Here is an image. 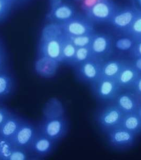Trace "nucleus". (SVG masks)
Masks as SVG:
<instances>
[{
  "label": "nucleus",
  "mask_w": 141,
  "mask_h": 160,
  "mask_svg": "<svg viewBox=\"0 0 141 160\" xmlns=\"http://www.w3.org/2000/svg\"><path fill=\"white\" fill-rule=\"evenodd\" d=\"M124 114L115 102L106 103L97 112L95 120L101 129L107 133L120 126Z\"/></svg>",
  "instance_id": "obj_1"
},
{
  "label": "nucleus",
  "mask_w": 141,
  "mask_h": 160,
  "mask_svg": "<svg viewBox=\"0 0 141 160\" xmlns=\"http://www.w3.org/2000/svg\"><path fill=\"white\" fill-rule=\"evenodd\" d=\"M90 86L95 98L105 104L114 102L123 91L115 79L100 77Z\"/></svg>",
  "instance_id": "obj_2"
},
{
  "label": "nucleus",
  "mask_w": 141,
  "mask_h": 160,
  "mask_svg": "<svg viewBox=\"0 0 141 160\" xmlns=\"http://www.w3.org/2000/svg\"><path fill=\"white\" fill-rule=\"evenodd\" d=\"M37 128L39 132L56 142L66 136L69 123L66 118L60 116L45 119L39 123Z\"/></svg>",
  "instance_id": "obj_3"
},
{
  "label": "nucleus",
  "mask_w": 141,
  "mask_h": 160,
  "mask_svg": "<svg viewBox=\"0 0 141 160\" xmlns=\"http://www.w3.org/2000/svg\"><path fill=\"white\" fill-rule=\"evenodd\" d=\"M119 8L112 0H99L85 10V16L94 23H110Z\"/></svg>",
  "instance_id": "obj_4"
},
{
  "label": "nucleus",
  "mask_w": 141,
  "mask_h": 160,
  "mask_svg": "<svg viewBox=\"0 0 141 160\" xmlns=\"http://www.w3.org/2000/svg\"><path fill=\"white\" fill-rule=\"evenodd\" d=\"M102 62L92 58L75 66L73 68L76 77L80 82L91 85L101 77Z\"/></svg>",
  "instance_id": "obj_5"
},
{
  "label": "nucleus",
  "mask_w": 141,
  "mask_h": 160,
  "mask_svg": "<svg viewBox=\"0 0 141 160\" xmlns=\"http://www.w3.org/2000/svg\"><path fill=\"white\" fill-rule=\"evenodd\" d=\"M61 24L64 34L68 36L84 35L95 32V23L85 15L75 14L70 19Z\"/></svg>",
  "instance_id": "obj_6"
},
{
  "label": "nucleus",
  "mask_w": 141,
  "mask_h": 160,
  "mask_svg": "<svg viewBox=\"0 0 141 160\" xmlns=\"http://www.w3.org/2000/svg\"><path fill=\"white\" fill-rule=\"evenodd\" d=\"M93 57L104 62L113 53V39L107 34L95 33L90 44Z\"/></svg>",
  "instance_id": "obj_7"
},
{
  "label": "nucleus",
  "mask_w": 141,
  "mask_h": 160,
  "mask_svg": "<svg viewBox=\"0 0 141 160\" xmlns=\"http://www.w3.org/2000/svg\"><path fill=\"white\" fill-rule=\"evenodd\" d=\"M106 133L108 141L111 147L119 149L131 148L135 142L137 136L120 126Z\"/></svg>",
  "instance_id": "obj_8"
},
{
  "label": "nucleus",
  "mask_w": 141,
  "mask_h": 160,
  "mask_svg": "<svg viewBox=\"0 0 141 160\" xmlns=\"http://www.w3.org/2000/svg\"><path fill=\"white\" fill-rule=\"evenodd\" d=\"M37 132V127L24 120L10 142L13 146L28 149Z\"/></svg>",
  "instance_id": "obj_9"
},
{
  "label": "nucleus",
  "mask_w": 141,
  "mask_h": 160,
  "mask_svg": "<svg viewBox=\"0 0 141 160\" xmlns=\"http://www.w3.org/2000/svg\"><path fill=\"white\" fill-rule=\"evenodd\" d=\"M139 10L135 7L119 9L110 23L115 28L124 32L132 23Z\"/></svg>",
  "instance_id": "obj_10"
},
{
  "label": "nucleus",
  "mask_w": 141,
  "mask_h": 160,
  "mask_svg": "<svg viewBox=\"0 0 141 160\" xmlns=\"http://www.w3.org/2000/svg\"><path fill=\"white\" fill-rule=\"evenodd\" d=\"M56 142L39 132L32 141L28 150L36 157H46L53 151Z\"/></svg>",
  "instance_id": "obj_11"
},
{
  "label": "nucleus",
  "mask_w": 141,
  "mask_h": 160,
  "mask_svg": "<svg viewBox=\"0 0 141 160\" xmlns=\"http://www.w3.org/2000/svg\"><path fill=\"white\" fill-rule=\"evenodd\" d=\"M114 102L124 114L137 112L141 105L139 96L131 91H122Z\"/></svg>",
  "instance_id": "obj_12"
},
{
  "label": "nucleus",
  "mask_w": 141,
  "mask_h": 160,
  "mask_svg": "<svg viewBox=\"0 0 141 160\" xmlns=\"http://www.w3.org/2000/svg\"><path fill=\"white\" fill-rule=\"evenodd\" d=\"M64 35L57 38L41 41L39 46V57L50 58L60 63Z\"/></svg>",
  "instance_id": "obj_13"
},
{
  "label": "nucleus",
  "mask_w": 141,
  "mask_h": 160,
  "mask_svg": "<svg viewBox=\"0 0 141 160\" xmlns=\"http://www.w3.org/2000/svg\"><path fill=\"white\" fill-rule=\"evenodd\" d=\"M139 74L132 63L129 62L115 79L123 91H131Z\"/></svg>",
  "instance_id": "obj_14"
},
{
  "label": "nucleus",
  "mask_w": 141,
  "mask_h": 160,
  "mask_svg": "<svg viewBox=\"0 0 141 160\" xmlns=\"http://www.w3.org/2000/svg\"><path fill=\"white\" fill-rule=\"evenodd\" d=\"M23 121L21 118L12 113L0 127V138L10 141Z\"/></svg>",
  "instance_id": "obj_15"
},
{
  "label": "nucleus",
  "mask_w": 141,
  "mask_h": 160,
  "mask_svg": "<svg viewBox=\"0 0 141 160\" xmlns=\"http://www.w3.org/2000/svg\"><path fill=\"white\" fill-rule=\"evenodd\" d=\"M129 62L125 60L119 59L105 61L102 63L101 77L116 79L120 71Z\"/></svg>",
  "instance_id": "obj_16"
},
{
  "label": "nucleus",
  "mask_w": 141,
  "mask_h": 160,
  "mask_svg": "<svg viewBox=\"0 0 141 160\" xmlns=\"http://www.w3.org/2000/svg\"><path fill=\"white\" fill-rule=\"evenodd\" d=\"M60 63L57 61L50 58L39 57L36 62V71L41 77L51 78L56 73Z\"/></svg>",
  "instance_id": "obj_17"
},
{
  "label": "nucleus",
  "mask_w": 141,
  "mask_h": 160,
  "mask_svg": "<svg viewBox=\"0 0 141 160\" xmlns=\"http://www.w3.org/2000/svg\"><path fill=\"white\" fill-rule=\"evenodd\" d=\"M75 15L74 8L70 4L62 3L56 7L51 9L48 18L54 22L63 23L72 18Z\"/></svg>",
  "instance_id": "obj_18"
},
{
  "label": "nucleus",
  "mask_w": 141,
  "mask_h": 160,
  "mask_svg": "<svg viewBox=\"0 0 141 160\" xmlns=\"http://www.w3.org/2000/svg\"><path fill=\"white\" fill-rule=\"evenodd\" d=\"M15 88L14 77L7 69L0 72V101L12 94Z\"/></svg>",
  "instance_id": "obj_19"
},
{
  "label": "nucleus",
  "mask_w": 141,
  "mask_h": 160,
  "mask_svg": "<svg viewBox=\"0 0 141 160\" xmlns=\"http://www.w3.org/2000/svg\"><path fill=\"white\" fill-rule=\"evenodd\" d=\"M120 126L138 136L141 133V119L137 112L124 114Z\"/></svg>",
  "instance_id": "obj_20"
},
{
  "label": "nucleus",
  "mask_w": 141,
  "mask_h": 160,
  "mask_svg": "<svg viewBox=\"0 0 141 160\" xmlns=\"http://www.w3.org/2000/svg\"><path fill=\"white\" fill-rule=\"evenodd\" d=\"M76 48L69 38L66 35H64L62 41L60 63L69 64L74 58Z\"/></svg>",
  "instance_id": "obj_21"
},
{
  "label": "nucleus",
  "mask_w": 141,
  "mask_h": 160,
  "mask_svg": "<svg viewBox=\"0 0 141 160\" xmlns=\"http://www.w3.org/2000/svg\"><path fill=\"white\" fill-rule=\"evenodd\" d=\"M63 30L61 23L52 22L43 28L41 36V41H47L62 37L64 35Z\"/></svg>",
  "instance_id": "obj_22"
},
{
  "label": "nucleus",
  "mask_w": 141,
  "mask_h": 160,
  "mask_svg": "<svg viewBox=\"0 0 141 160\" xmlns=\"http://www.w3.org/2000/svg\"><path fill=\"white\" fill-rule=\"evenodd\" d=\"M94 57L92 54L90 45L85 47L79 48H76L75 54L73 59L68 65L74 68L75 66L84 62L85 61L88 60Z\"/></svg>",
  "instance_id": "obj_23"
},
{
  "label": "nucleus",
  "mask_w": 141,
  "mask_h": 160,
  "mask_svg": "<svg viewBox=\"0 0 141 160\" xmlns=\"http://www.w3.org/2000/svg\"><path fill=\"white\" fill-rule=\"evenodd\" d=\"M124 32L135 42L141 40V10H139L132 23Z\"/></svg>",
  "instance_id": "obj_24"
},
{
  "label": "nucleus",
  "mask_w": 141,
  "mask_h": 160,
  "mask_svg": "<svg viewBox=\"0 0 141 160\" xmlns=\"http://www.w3.org/2000/svg\"><path fill=\"white\" fill-rule=\"evenodd\" d=\"M95 32L93 34H87L84 35L76 36H66L70 42L74 45L76 48L90 46Z\"/></svg>",
  "instance_id": "obj_25"
},
{
  "label": "nucleus",
  "mask_w": 141,
  "mask_h": 160,
  "mask_svg": "<svg viewBox=\"0 0 141 160\" xmlns=\"http://www.w3.org/2000/svg\"><path fill=\"white\" fill-rule=\"evenodd\" d=\"M31 158L28 149L13 146L7 160H27Z\"/></svg>",
  "instance_id": "obj_26"
},
{
  "label": "nucleus",
  "mask_w": 141,
  "mask_h": 160,
  "mask_svg": "<svg viewBox=\"0 0 141 160\" xmlns=\"http://www.w3.org/2000/svg\"><path fill=\"white\" fill-rule=\"evenodd\" d=\"M135 41L132 38L127 36V37L119 38L115 42V47L122 52L130 51L134 46Z\"/></svg>",
  "instance_id": "obj_27"
},
{
  "label": "nucleus",
  "mask_w": 141,
  "mask_h": 160,
  "mask_svg": "<svg viewBox=\"0 0 141 160\" xmlns=\"http://www.w3.org/2000/svg\"><path fill=\"white\" fill-rule=\"evenodd\" d=\"M12 0H0V20L4 18L10 10Z\"/></svg>",
  "instance_id": "obj_28"
},
{
  "label": "nucleus",
  "mask_w": 141,
  "mask_h": 160,
  "mask_svg": "<svg viewBox=\"0 0 141 160\" xmlns=\"http://www.w3.org/2000/svg\"><path fill=\"white\" fill-rule=\"evenodd\" d=\"M129 54L133 60L141 57V40L135 42L134 46L129 51Z\"/></svg>",
  "instance_id": "obj_29"
},
{
  "label": "nucleus",
  "mask_w": 141,
  "mask_h": 160,
  "mask_svg": "<svg viewBox=\"0 0 141 160\" xmlns=\"http://www.w3.org/2000/svg\"><path fill=\"white\" fill-rule=\"evenodd\" d=\"M12 112H10L6 107L0 105V127L10 116Z\"/></svg>",
  "instance_id": "obj_30"
},
{
  "label": "nucleus",
  "mask_w": 141,
  "mask_h": 160,
  "mask_svg": "<svg viewBox=\"0 0 141 160\" xmlns=\"http://www.w3.org/2000/svg\"><path fill=\"white\" fill-rule=\"evenodd\" d=\"M131 91L136 94L138 96L141 95V73L138 77Z\"/></svg>",
  "instance_id": "obj_31"
},
{
  "label": "nucleus",
  "mask_w": 141,
  "mask_h": 160,
  "mask_svg": "<svg viewBox=\"0 0 141 160\" xmlns=\"http://www.w3.org/2000/svg\"><path fill=\"white\" fill-rule=\"evenodd\" d=\"M6 65V61L4 55L2 53V51H0V72L4 70L7 69Z\"/></svg>",
  "instance_id": "obj_32"
},
{
  "label": "nucleus",
  "mask_w": 141,
  "mask_h": 160,
  "mask_svg": "<svg viewBox=\"0 0 141 160\" xmlns=\"http://www.w3.org/2000/svg\"><path fill=\"white\" fill-rule=\"evenodd\" d=\"M132 63L134 67L138 70L139 73H141V57L133 59Z\"/></svg>",
  "instance_id": "obj_33"
},
{
  "label": "nucleus",
  "mask_w": 141,
  "mask_h": 160,
  "mask_svg": "<svg viewBox=\"0 0 141 160\" xmlns=\"http://www.w3.org/2000/svg\"><path fill=\"white\" fill-rule=\"evenodd\" d=\"M62 3V0H50L51 10L54 9Z\"/></svg>",
  "instance_id": "obj_34"
},
{
  "label": "nucleus",
  "mask_w": 141,
  "mask_h": 160,
  "mask_svg": "<svg viewBox=\"0 0 141 160\" xmlns=\"http://www.w3.org/2000/svg\"><path fill=\"white\" fill-rule=\"evenodd\" d=\"M136 4L138 5V8L139 10H141V0H135Z\"/></svg>",
  "instance_id": "obj_35"
},
{
  "label": "nucleus",
  "mask_w": 141,
  "mask_h": 160,
  "mask_svg": "<svg viewBox=\"0 0 141 160\" xmlns=\"http://www.w3.org/2000/svg\"><path fill=\"white\" fill-rule=\"evenodd\" d=\"M137 113L139 114V117L141 118V104L139 105V108L138 109V111H137Z\"/></svg>",
  "instance_id": "obj_36"
},
{
  "label": "nucleus",
  "mask_w": 141,
  "mask_h": 160,
  "mask_svg": "<svg viewBox=\"0 0 141 160\" xmlns=\"http://www.w3.org/2000/svg\"><path fill=\"white\" fill-rule=\"evenodd\" d=\"M0 160H2V154H1V145H0Z\"/></svg>",
  "instance_id": "obj_37"
},
{
  "label": "nucleus",
  "mask_w": 141,
  "mask_h": 160,
  "mask_svg": "<svg viewBox=\"0 0 141 160\" xmlns=\"http://www.w3.org/2000/svg\"><path fill=\"white\" fill-rule=\"evenodd\" d=\"M139 102H140V104H141V95L139 96Z\"/></svg>",
  "instance_id": "obj_38"
},
{
  "label": "nucleus",
  "mask_w": 141,
  "mask_h": 160,
  "mask_svg": "<svg viewBox=\"0 0 141 160\" xmlns=\"http://www.w3.org/2000/svg\"><path fill=\"white\" fill-rule=\"evenodd\" d=\"M1 51V46H0V51Z\"/></svg>",
  "instance_id": "obj_39"
}]
</instances>
